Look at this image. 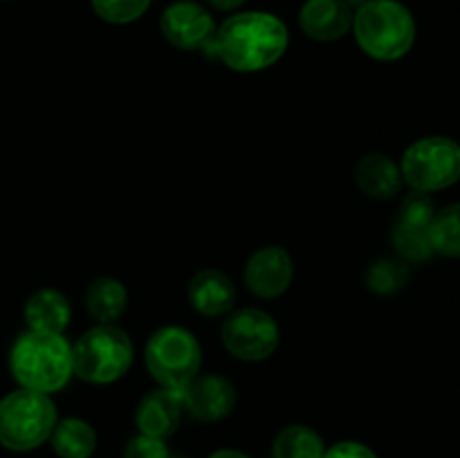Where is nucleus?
Instances as JSON below:
<instances>
[{"mask_svg": "<svg viewBox=\"0 0 460 458\" xmlns=\"http://www.w3.org/2000/svg\"><path fill=\"white\" fill-rule=\"evenodd\" d=\"M290 45V31L270 12H236L225 18L209 43L202 48L207 58L225 63L229 70L252 75L272 67Z\"/></svg>", "mask_w": 460, "mask_h": 458, "instance_id": "f257e3e1", "label": "nucleus"}, {"mask_svg": "<svg viewBox=\"0 0 460 458\" xmlns=\"http://www.w3.org/2000/svg\"><path fill=\"white\" fill-rule=\"evenodd\" d=\"M9 371L21 389L58 393L75 375L72 344L57 332L25 330L9 350Z\"/></svg>", "mask_w": 460, "mask_h": 458, "instance_id": "f03ea898", "label": "nucleus"}, {"mask_svg": "<svg viewBox=\"0 0 460 458\" xmlns=\"http://www.w3.org/2000/svg\"><path fill=\"white\" fill-rule=\"evenodd\" d=\"M350 31L367 57L394 63L413 49L418 25L411 9L400 0H371L355 12Z\"/></svg>", "mask_w": 460, "mask_h": 458, "instance_id": "7ed1b4c3", "label": "nucleus"}, {"mask_svg": "<svg viewBox=\"0 0 460 458\" xmlns=\"http://www.w3.org/2000/svg\"><path fill=\"white\" fill-rule=\"evenodd\" d=\"M133 339L115 323H97L72 344L75 375L88 384H112L133 366Z\"/></svg>", "mask_w": 460, "mask_h": 458, "instance_id": "20e7f679", "label": "nucleus"}, {"mask_svg": "<svg viewBox=\"0 0 460 458\" xmlns=\"http://www.w3.org/2000/svg\"><path fill=\"white\" fill-rule=\"evenodd\" d=\"M58 422L49 395L18 386L0 400V445L9 452H31L45 445Z\"/></svg>", "mask_w": 460, "mask_h": 458, "instance_id": "39448f33", "label": "nucleus"}, {"mask_svg": "<svg viewBox=\"0 0 460 458\" xmlns=\"http://www.w3.org/2000/svg\"><path fill=\"white\" fill-rule=\"evenodd\" d=\"M144 364L157 386L182 391L200 375V341L184 326H162L144 346Z\"/></svg>", "mask_w": 460, "mask_h": 458, "instance_id": "423d86ee", "label": "nucleus"}, {"mask_svg": "<svg viewBox=\"0 0 460 458\" xmlns=\"http://www.w3.org/2000/svg\"><path fill=\"white\" fill-rule=\"evenodd\" d=\"M400 171L411 191H445L460 182V144L445 135L416 139L404 148Z\"/></svg>", "mask_w": 460, "mask_h": 458, "instance_id": "0eeeda50", "label": "nucleus"}, {"mask_svg": "<svg viewBox=\"0 0 460 458\" xmlns=\"http://www.w3.org/2000/svg\"><path fill=\"white\" fill-rule=\"evenodd\" d=\"M220 339L225 350L241 362H263L281 341L279 323L261 308H238L225 314L220 326Z\"/></svg>", "mask_w": 460, "mask_h": 458, "instance_id": "6e6552de", "label": "nucleus"}, {"mask_svg": "<svg viewBox=\"0 0 460 458\" xmlns=\"http://www.w3.org/2000/svg\"><path fill=\"white\" fill-rule=\"evenodd\" d=\"M216 21L205 4L196 0H175L162 12L160 31L166 43L182 52L200 49L214 39Z\"/></svg>", "mask_w": 460, "mask_h": 458, "instance_id": "1a4fd4ad", "label": "nucleus"}, {"mask_svg": "<svg viewBox=\"0 0 460 458\" xmlns=\"http://www.w3.org/2000/svg\"><path fill=\"white\" fill-rule=\"evenodd\" d=\"M292 278H295V263L290 251L281 245L259 247L247 259L243 269L245 287L259 299H279L292 286Z\"/></svg>", "mask_w": 460, "mask_h": 458, "instance_id": "9d476101", "label": "nucleus"}, {"mask_svg": "<svg viewBox=\"0 0 460 458\" xmlns=\"http://www.w3.org/2000/svg\"><path fill=\"white\" fill-rule=\"evenodd\" d=\"M184 413L198 422H220L236 407V386L220 373H200L182 389Z\"/></svg>", "mask_w": 460, "mask_h": 458, "instance_id": "9b49d317", "label": "nucleus"}, {"mask_svg": "<svg viewBox=\"0 0 460 458\" xmlns=\"http://www.w3.org/2000/svg\"><path fill=\"white\" fill-rule=\"evenodd\" d=\"M182 418V391L162 389V386L148 391L135 409V425H137L139 434L160 440H169L171 436H175Z\"/></svg>", "mask_w": 460, "mask_h": 458, "instance_id": "f8f14e48", "label": "nucleus"}, {"mask_svg": "<svg viewBox=\"0 0 460 458\" xmlns=\"http://www.w3.org/2000/svg\"><path fill=\"white\" fill-rule=\"evenodd\" d=\"M353 16L344 0H305L299 9V27L317 43H335L353 30Z\"/></svg>", "mask_w": 460, "mask_h": 458, "instance_id": "ddd939ff", "label": "nucleus"}, {"mask_svg": "<svg viewBox=\"0 0 460 458\" xmlns=\"http://www.w3.org/2000/svg\"><path fill=\"white\" fill-rule=\"evenodd\" d=\"M236 286L225 272L214 268L200 269L189 281L187 299L198 314L207 319L225 317L236 305Z\"/></svg>", "mask_w": 460, "mask_h": 458, "instance_id": "4468645a", "label": "nucleus"}, {"mask_svg": "<svg viewBox=\"0 0 460 458\" xmlns=\"http://www.w3.org/2000/svg\"><path fill=\"white\" fill-rule=\"evenodd\" d=\"M353 180L359 191L373 200H391L404 187L400 162L391 160L385 153H367L359 157L353 169Z\"/></svg>", "mask_w": 460, "mask_h": 458, "instance_id": "2eb2a0df", "label": "nucleus"}, {"mask_svg": "<svg viewBox=\"0 0 460 458\" xmlns=\"http://www.w3.org/2000/svg\"><path fill=\"white\" fill-rule=\"evenodd\" d=\"M22 317H25L27 330L63 335L66 328L70 326L72 305L61 290L40 287V290L31 292L30 299L25 301Z\"/></svg>", "mask_w": 460, "mask_h": 458, "instance_id": "dca6fc26", "label": "nucleus"}, {"mask_svg": "<svg viewBox=\"0 0 460 458\" xmlns=\"http://www.w3.org/2000/svg\"><path fill=\"white\" fill-rule=\"evenodd\" d=\"M128 305V290L115 277H97L85 290V310L97 323H115Z\"/></svg>", "mask_w": 460, "mask_h": 458, "instance_id": "f3484780", "label": "nucleus"}, {"mask_svg": "<svg viewBox=\"0 0 460 458\" xmlns=\"http://www.w3.org/2000/svg\"><path fill=\"white\" fill-rule=\"evenodd\" d=\"M49 445L58 458H90L97 449V431L81 418H63L54 425Z\"/></svg>", "mask_w": 460, "mask_h": 458, "instance_id": "a211bd4d", "label": "nucleus"}, {"mask_svg": "<svg viewBox=\"0 0 460 458\" xmlns=\"http://www.w3.org/2000/svg\"><path fill=\"white\" fill-rule=\"evenodd\" d=\"M323 438L308 425H290L277 434L272 443L274 458H322Z\"/></svg>", "mask_w": 460, "mask_h": 458, "instance_id": "6ab92c4d", "label": "nucleus"}, {"mask_svg": "<svg viewBox=\"0 0 460 458\" xmlns=\"http://www.w3.org/2000/svg\"><path fill=\"white\" fill-rule=\"evenodd\" d=\"M429 242L436 256L460 259V202L436 211L429 227Z\"/></svg>", "mask_w": 460, "mask_h": 458, "instance_id": "aec40b11", "label": "nucleus"}, {"mask_svg": "<svg viewBox=\"0 0 460 458\" xmlns=\"http://www.w3.org/2000/svg\"><path fill=\"white\" fill-rule=\"evenodd\" d=\"M411 281V269L400 259H377L364 274V283L377 296H395Z\"/></svg>", "mask_w": 460, "mask_h": 458, "instance_id": "412c9836", "label": "nucleus"}, {"mask_svg": "<svg viewBox=\"0 0 460 458\" xmlns=\"http://www.w3.org/2000/svg\"><path fill=\"white\" fill-rule=\"evenodd\" d=\"M391 242H394L398 259L407 265H422L436 256L429 242V229L394 223Z\"/></svg>", "mask_w": 460, "mask_h": 458, "instance_id": "4be33fe9", "label": "nucleus"}, {"mask_svg": "<svg viewBox=\"0 0 460 458\" xmlns=\"http://www.w3.org/2000/svg\"><path fill=\"white\" fill-rule=\"evenodd\" d=\"M153 0H90L93 12L111 25H130L148 12Z\"/></svg>", "mask_w": 460, "mask_h": 458, "instance_id": "5701e85b", "label": "nucleus"}, {"mask_svg": "<svg viewBox=\"0 0 460 458\" xmlns=\"http://www.w3.org/2000/svg\"><path fill=\"white\" fill-rule=\"evenodd\" d=\"M436 211L438 209H436V202H434V198H431V193L411 191L402 198V202H400L398 218H395V223L429 229Z\"/></svg>", "mask_w": 460, "mask_h": 458, "instance_id": "b1692460", "label": "nucleus"}, {"mask_svg": "<svg viewBox=\"0 0 460 458\" xmlns=\"http://www.w3.org/2000/svg\"><path fill=\"white\" fill-rule=\"evenodd\" d=\"M124 458H173V454H171L166 440L137 434L126 445Z\"/></svg>", "mask_w": 460, "mask_h": 458, "instance_id": "393cba45", "label": "nucleus"}, {"mask_svg": "<svg viewBox=\"0 0 460 458\" xmlns=\"http://www.w3.org/2000/svg\"><path fill=\"white\" fill-rule=\"evenodd\" d=\"M322 458H377L368 445L358 443V440H341V443L326 447Z\"/></svg>", "mask_w": 460, "mask_h": 458, "instance_id": "a878e982", "label": "nucleus"}, {"mask_svg": "<svg viewBox=\"0 0 460 458\" xmlns=\"http://www.w3.org/2000/svg\"><path fill=\"white\" fill-rule=\"evenodd\" d=\"M247 0H207V4H211L218 12H236L238 7H243Z\"/></svg>", "mask_w": 460, "mask_h": 458, "instance_id": "bb28decb", "label": "nucleus"}, {"mask_svg": "<svg viewBox=\"0 0 460 458\" xmlns=\"http://www.w3.org/2000/svg\"><path fill=\"white\" fill-rule=\"evenodd\" d=\"M209 458H252L245 452H238V449H216L214 454H209Z\"/></svg>", "mask_w": 460, "mask_h": 458, "instance_id": "cd10ccee", "label": "nucleus"}, {"mask_svg": "<svg viewBox=\"0 0 460 458\" xmlns=\"http://www.w3.org/2000/svg\"><path fill=\"white\" fill-rule=\"evenodd\" d=\"M344 3L349 4V7L353 9V12H358L359 7H364V4H367V3H371V0H344Z\"/></svg>", "mask_w": 460, "mask_h": 458, "instance_id": "c85d7f7f", "label": "nucleus"}]
</instances>
